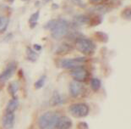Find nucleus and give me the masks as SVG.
<instances>
[{
	"instance_id": "bb28decb",
	"label": "nucleus",
	"mask_w": 131,
	"mask_h": 129,
	"mask_svg": "<svg viewBox=\"0 0 131 129\" xmlns=\"http://www.w3.org/2000/svg\"><path fill=\"white\" fill-rule=\"evenodd\" d=\"M90 1L92 3V4H98L102 1V0H90Z\"/></svg>"
},
{
	"instance_id": "4468645a",
	"label": "nucleus",
	"mask_w": 131,
	"mask_h": 129,
	"mask_svg": "<svg viewBox=\"0 0 131 129\" xmlns=\"http://www.w3.org/2000/svg\"><path fill=\"white\" fill-rule=\"evenodd\" d=\"M72 50V47L71 45H69L68 43H62L61 45L58 46V48L56 50V54H60V55H63L69 53Z\"/></svg>"
},
{
	"instance_id": "cd10ccee",
	"label": "nucleus",
	"mask_w": 131,
	"mask_h": 129,
	"mask_svg": "<svg viewBox=\"0 0 131 129\" xmlns=\"http://www.w3.org/2000/svg\"><path fill=\"white\" fill-rule=\"evenodd\" d=\"M52 8H53V9H54V8H58V5L57 4H52Z\"/></svg>"
},
{
	"instance_id": "4be33fe9",
	"label": "nucleus",
	"mask_w": 131,
	"mask_h": 129,
	"mask_svg": "<svg viewBox=\"0 0 131 129\" xmlns=\"http://www.w3.org/2000/svg\"><path fill=\"white\" fill-rule=\"evenodd\" d=\"M122 16H123V18H124V19L130 20L131 12H130V9H129V8H127V9H125L124 11H123V12H122Z\"/></svg>"
},
{
	"instance_id": "0eeeda50",
	"label": "nucleus",
	"mask_w": 131,
	"mask_h": 129,
	"mask_svg": "<svg viewBox=\"0 0 131 129\" xmlns=\"http://www.w3.org/2000/svg\"><path fill=\"white\" fill-rule=\"evenodd\" d=\"M83 90H84V85L81 82L74 80L69 84V94L73 98L79 97L83 93Z\"/></svg>"
},
{
	"instance_id": "393cba45",
	"label": "nucleus",
	"mask_w": 131,
	"mask_h": 129,
	"mask_svg": "<svg viewBox=\"0 0 131 129\" xmlns=\"http://www.w3.org/2000/svg\"><path fill=\"white\" fill-rule=\"evenodd\" d=\"M71 1L73 2L74 4H77V5H79V6H80V7H83V6H84V4H83L82 0H71Z\"/></svg>"
},
{
	"instance_id": "a211bd4d",
	"label": "nucleus",
	"mask_w": 131,
	"mask_h": 129,
	"mask_svg": "<svg viewBox=\"0 0 131 129\" xmlns=\"http://www.w3.org/2000/svg\"><path fill=\"white\" fill-rule=\"evenodd\" d=\"M39 17H40V11L39 10H37V12H35L34 14L31 15V16H30L29 20V22L31 27H34L37 24V21L39 20Z\"/></svg>"
},
{
	"instance_id": "5701e85b",
	"label": "nucleus",
	"mask_w": 131,
	"mask_h": 129,
	"mask_svg": "<svg viewBox=\"0 0 131 129\" xmlns=\"http://www.w3.org/2000/svg\"><path fill=\"white\" fill-rule=\"evenodd\" d=\"M55 23H56V20H52V21H48L45 26H44V28H45V29H47V30H51L52 28L53 27Z\"/></svg>"
},
{
	"instance_id": "9d476101",
	"label": "nucleus",
	"mask_w": 131,
	"mask_h": 129,
	"mask_svg": "<svg viewBox=\"0 0 131 129\" xmlns=\"http://www.w3.org/2000/svg\"><path fill=\"white\" fill-rule=\"evenodd\" d=\"M72 126V121L68 116H62L58 119L56 127L57 129H69Z\"/></svg>"
},
{
	"instance_id": "2eb2a0df",
	"label": "nucleus",
	"mask_w": 131,
	"mask_h": 129,
	"mask_svg": "<svg viewBox=\"0 0 131 129\" xmlns=\"http://www.w3.org/2000/svg\"><path fill=\"white\" fill-rule=\"evenodd\" d=\"M9 19L5 16H0V33H3L6 31L9 26Z\"/></svg>"
},
{
	"instance_id": "423d86ee",
	"label": "nucleus",
	"mask_w": 131,
	"mask_h": 129,
	"mask_svg": "<svg viewBox=\"0 0 131 129\" xmlns=\"http://www.w3.org/2000/svg\"><path fill=\"white\" fill-rule=\"evenodd\" d=\"M71 77L74 78L75 81L78 82H83L88 77V71L82 66H78L76 68L72 69L70 72Z\"/></svg>"
},
{
	"instance_id": "a878e982",
	"label": "nucleus",
	"mask_w": 131,
	"mask_h": 129,
	"mask_svg": "<svg viewBox=\"0 0 131 129\" xmlns=\"http://www.w3.org/2000/svg\"><path fill=\"white\" fill-rule=\"evenodd\" d=\"M34 49H35V51H41V46L39 45V44H35V45H34Z\"/></svg>"
},
{
	"instance_id": "b1692460",
	"label": "nucleus",
	"mask_w": 131,
	"mask_h": 129,
	"mask_svg": "<svg viewBox=\"0 0 131 129\" xmlns=\"http://www.w3.org/2000/svg\"><path fill=\"white\" fill-rule=\"evenodd\" d=\"M77 129H89L88 124L86 122H80L79 124H78Z\"/></svg>"
},
{
	"instance_id": "6ab92c4d",
	"label": "nucleus",
	"mask_w": 131,
	"mask_h": 129,
	"mask_svg": "<svg viewBox=\"0 0 131 129\" xmlns=\"http://www.w3.org/2000/svg\"><path fill=\"white\" fill-rule=\"evenodd\" d=\"M46 79H47L46 76H41V77L39 78L37 82H35V84H34V85H35V88L36 89H40V88H42V87L44 86V84H45Z\"/></svg>"
},
{
	"instance_id": "aec40b11",
	"label": "nucleus",
	"mask_w": 131,
	"mask_h": 129,
	"mask_svg": "<svg viewBox=\"0 0 131 129\" xmlns=\"http://www.w3.org/2000/svg\"><path fill=\"white\" fill-rule=\"evenodd\" d=\"M18 90H19V83L17 82H13L12 83L9 84V91L12 95H15Z\"/></svg>"
},
{
	"instance_id": "9b49d317",
	"label": "nucleus",
	"mask_w": 131,
	"mask_h": 129,
	"mask_svg": "<svg viewBox=\"0 0 131 129\" xmlns=\"http://www.w3.org/2000/svg\"><path fill=\"white\" fill-rule=\"evenodd\" d=\"M63 102V99L62 96H61V94L58 92L54 91L53 94H52L51 99H50V101H49L50 105L52 106V107H53V106H58L59 105H62Z\"/></svg>"
},
{
	"instance_id": "412c9836",
	"label": "nucleus",
	"mask_w": 131,
	"mask_h": 129,
	"mask_svg": "<svg viewBox=\"0 0 131 129\" xmlns=\"http://www.w3.org/2000/svg\"><path fill=\"white\" fill-rule=\"evenodd\" d=\"M97 38L102 42H107V36L104 32H96V33Z\"/></svg>"
},
{
	"instance_id": "7ed1b4c3",
	"label": "nucleus",
	"mask_w": 131,
	"mask_h": 129,
	"mask_svg": "<svg viewBox=\"0 0 131 129\" xmlns=\"http://www.w3.org/2000/svg\"><path fill=\"white\" fill-rule=\"evenodd\" d=\"M76 49L84 54H91L96 50V45L91 39L85 38H78L75 41Z\"/></svg>"
},
{
	"instance_id": "39448f33",
	"label": "nucleus",
	"mask_w": 131,
	"mask_h": 129,
	"mask_svg": "<svg viewBox=\"0 0 131 129\" xmlns=\"http://www.w3.org/2000/svg\"><path fill=\"white\" fill-rule=\"evenodd\" d=\"M85 57H78L74 59H62L59 60L58 64L63 69H74L78 66H81V64L85 61Z\"/></svg>"
},
{
	"instance_id": "c85d7f7f",
	"label": "nucleus",
	"mask_w": 131,
	"mask_h": 129,
	"mask_svg": "<svg viewBox=\"0 0 131 129\" xmlns=\"http://www.w3.org/2000/svg\"><path fill=\"white\" fill-rule=\"evenodd\" d=\"M50 1H51V0H44V2H45V3H48Z\"/></svg>"
},
{
	"instance_id": "f257e3e1",
	"label": "nucleus",
	"mask_w": 131,
	"mask_h": 129,
	"mask_svg": "<svg viewBox=\"0 0 131 129\" xmlns=\"http://www.w3.org/2000/svg\"><path fill=\"white\" fill-rule=\"evenodd\" d=\"M59 115L53 111H47L41 115L38 121V126L41 129H52L56 127L59 119Z\"/></svg>"
},
{
	"instance_id": "f8f14e48",
	"label": "nucleus",
	"mask_w": 131,
	"mask_h": 129,
	"mask_svg": "<svg viewBox=\"0 0 131 129\" xmlns=\"http://www.w3.org/2000/svg\"><path fill=\"white\" fill-rule=\"evenodd\" d=\"M91 22V18L87 15H76L74 18V23L77 26H83V25L89 24Z\"/></svg>"
},
{
	"instance_id": "f3484780",
	"label": "nucleus",
	"mask_w": 131,
	"mask_h": 129,
	"mask_svg": "<svg viewBox=\"0 0 131 129\" xmlns=\"http://www.w3.org/2000/svg\"><path fill=\"white\" fill-rule=\"evenodd\" d=\"M101 86H102V82L98 78L95 77L91 80V87L93 91H95V92L98 91L100 88H101Z\"/></svg>"
},
{
	"instance_id": "20e7f679",
	"label": "nucleus",
	"mask_w": 131,
	"mask_h": 129,
	"mask_svg": "<svg viewBox=\"0 0 131 129\" xmlns=\"http://www.w3.org/2000/svg\"><path fill=\"white\" fill-rule=\"evenodd\" d=\"M69 112L75 118H82L88 115L89 107L87 105L83 103L74 104L69 107Z\"/></svg>"
},
{
	"instance_id": "1a4fd4ad",
	"label": "nucleus",
	"mask_w": 131,
	"mask_h": 129,
	"mask_svg": "<svg viewBox=\"0 0 131 129\" xmlns=\"http://www.w3.org/2000/svg\"><path fill=\"white\" fill-rule=\"evenodd\" d=\"M3 127L4 129H12L15 125V115L14 113H6L2 120Z\"/></svg>"
},
{
	"instance_id": "ddd939ff",
	"label": "nucleus",
	"mask_w": 131,
	"mask_h": 129,
	"mask_svg": "<svg viewBox=\"0 0 131 129\" xmlns=\"http://www.w3.org/2000/svg\"><path fill=\"white\" fill-rule=\"evenodd\" d=\"M18 106H19L18 99L14 98L13 99H11L8 103V105L6 106V113H14V112L17 110Z\"/></svg>"
},
{
	"instance_id": "6e6552de",
	"label": "nucleus",
	"mask_w": 131,
	"mask_h": 129,
	"mask_svg": "<svg viewBox=\"0 0 131 129\" xmlns=\"http://www.w3.org/2000/svg\"><path fill=\"white\" fill-rule=\"evenodd\" d=\"M16 70V64L15 63H10L9 66L6 67V69L3 71V73L0 74V84H4L9 78L12 77L13 74L15 73Z\"/></svg>"
},
{
	"instance_id": "f03ea898",
	"label": "nucleus",
	"mask_w": 131,
	"mask_h": 129,
	"mask_svg": "<svg viewBox=\"0 0 131 129\" xmlns=\"http://www.w3.org/2000/svg\"><path fill=\"white\" fill-rule=\"evenodd\" d=\"M69 25L68 21L63 19L58 20L53 27L50 30L52 32V37L54 39H61L69 32Z\"/></svg>"
},
{
	"instance_id": "dca6fc26",
	"label": "nucleus",
	"mask_w": 131,
	"mask_h": 129,
	"mask_svg": "<svg viewBox=\"0 0 131 129\" xmlns=\"http://www.w3.org/2000/svg\"><path fill=\"white\" fill-rule=\"evenodd\" d=\"M26 54H27V59H28L29 60L32 61V62H35V61L37 60L38 55L37 54V52H36L35 50L31 49L29 47L26 49Z\"/></svg>"
},
{
	"instance_id": "c756f323",
	"label": "nucleus",
	"mask_w": 131,
	"mask_h": 129,
	"mask_svg": "<svg viewBox=\"0 0 131 129\" xmlns=\"http://www.w3.org/2000/svg\"><path fill=\"white\" fill-rule=\"evenodd\" d=\"M23 1H25V0H23Z\"/></svg>"
}]
</instances>
